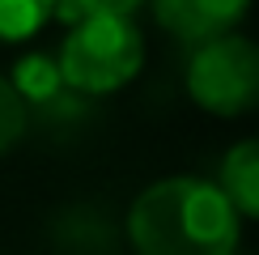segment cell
Listing matches in <instances>:
<instances>
[{"label":"cell","instance_id":"cell-6","mask_svg":"<svg viewBox=\"0 0 259 255\" xmlns=\"http://www.w3.org/2000/svg\"><path fill=\"white\" fill-rule=\"evenodd\" d=\"M13 85H17V94H21L30 106H47V102H56L60 94L68 90L60 60L38 56V51H34V56H21V60H17V68H13Z\"/></svg>","mask_w":259,"mask_h":255},{"label":"cell","instance_id":"cell-4","mask_svg":"<svg viewBox=\"0 0 259 255\" xmlns=\"http://www.w3.org/2000/svg\"><path fill=\"white\" fill-rule=\"evenodd\" d=\"M153 21L187 47H204L238 30L251 0H149Z\"/></svg>","mask_w":259,"mask_h":255},{"label":"cell","instance_id":"cell-5","mask_svg":"<svg viewBox=\"0 0 259 255\" xmlns=\"http://www.w3.org/2000/svg\"><path fill=\"white\" fill-rule=\"evenodd\" d=\"M221 191L234 200V208L242 217H259V136L238 141L230 153L221 157Z\"/></svg>","mask_w":259,"mask_h":255},{"label":"cell","instance_id":"cell-8","mask_svg":"<svg viewBox=\"0 0 259 255\" xmlns=\"http://www.w3.org/2000/svg\"><path fill=\"white\" fill-rule=\"evenodd\" d=\"M26 123H30V102L17 94L13 77H0V157L26 136Z\"/></svg>","mask_w":259,"mask_h":255},{"label":"cell","instance_id":"cell-9","mask_svg":"<svg viewBox=\"0 0 259 255\" xmlns=\"http://www.w3.org/2000/svg\"><path fill=\"white\" fill-rule=\"evenodd\" d=\"M145 5V0H60V17L64 21H85V17H102V13H123L132 17V9Z\"/></svg>","mask_w":259,"mask_h":255},{"label":"cell","instance_id":"cell-1","mask_svg":"<svg viewBox=\"0 0 259 255\" xmlns=\"http://www.w3.org/2000/svg\"><path fill=\"white\" fill-rule=\"evenodd\" d=\"M242 212L221 183L170 175L149 183L127 208V242L136 255H238Z\"/></svg>","mask_w":259,"mask_h":255},{"label":"cell","instance_id":"cell-2","mask_svg":"<svg viewBox=\"0 0 259 255\" xmlns=\"http://www.w3.org/2000/svg\"><path fill=\"white\" fill-rule=\"evenodd\" d=\"M56 60L64 68L68 90L102 98V94H115L127 81H136V72L145 68V34L123 13L85 17L68 30Z\"/></svg>","mask_w":259,"mask_h":255},{"label":"cell","instance_id":"cell-7","mask_svg":"<svg viewBox=\"0 0 259 255\" xmlns=\"http://www.w3.org/2000/svg\"><path fill=\"white\" fill-rule=\"evenodd\" d=\"M51 17H60V0H0V42L34 38Z\"/></svg>","mask_w":259,"mask_h":255},{"label":"cell","instance_id":"cell-3","mask_svg":"<svg viewBox=\"0 0 259 255\" xmlns=\"http://www.w3.org/2000/svg\"><path fill=\"white\" fill-rule=\"evenodd\" d=\"M187 94L208 115L234 119L259 106V42L225 34L204 42L187 60Z\"/></svg>","mask_w":259,"mask_h":255}]
</instances>
